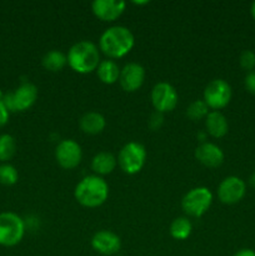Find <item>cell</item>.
Masks as SVG:
<instances>
[{
    "label": "cell",
    "instance_id": "6da1fadb",
    "mask_svg": "<svg viewBox=\"0 0 255 256\" xmlns=\"http://www.w3.org/2000/svg\"><path fill=\"white\" fill-rule=\"evenodd\" d=\"M135 39L130 29L115 25L105 30L99 39V50L110 59H120L134 48Z\"/></svg>",
    "mask_w": 255,
    "mask_h": 256
},
{
    "label": "cell",
    "instance_id": "7a4b0ae2",
    "mask_svg": "<svg viewBox=\"0 0 255 256\" xmlns=\"http://www.w3.org/2000/svg\"><path fill=\"white\" fill-rule=\"evenodd\" d=\"M74 196L82 206L94 209L102 206L108 200L109 185L102 176L88 175L75 186Z\"/></svg>",
    "mask_w": 255,
    "mask_h": 256
},
{
    "label": "cell",
    "instance_id": "3957f363",
    "mask_svg": "<svg viewBox=\"0 0 255 256\" xmlns=\"http://www.w3.org/2000/svg\"><path fill=\"white\" fill-rule=\"evenodd\" d=\"M68 65L79 74H89L100 64L99 48L92 42L82 40L72 45L68 52Z\"/></svg>",
    "mask_w": 255,
    "mask_h": 256
},
{
    "label": "cell",
    "instance_id": "277c9868",
    "mask_svg": "<svg viewBox=\"0 0 255 256\" xmlns=\"http://www.w3.org/2000/svg\"><path fill=\"white\" fill-rule=\"evenodd\" d=\"M25 234V222L18 214L5 212L0 214V245L12 248L19 244Z\"/></svg>",
    "mask_w": 255,
    "mask_h": 256
},
{
    "label": "cell",
    "instance_id": "5b68a950",
    "mask_svg": "<svg viewBox=\"0 0 255 256\" xmlns=\"http://www.w3.org/2000/svg\"><path fill=\"white\" fill-rule=\"evenodd\" d=\"M146 160V150L144 145L130 142L122 148L118 156L120 169L128 175H135L144 168Z\"/></svg>",
    "mask_w": 255,
    "mask_h": 256
},
{
    "label": "cell",
    "instance_id": "8992f818",
    "mask_svg": "<svg viewBox=\"0 0 255 256\" xmlns=\"http://www.w3.org/2000/svg\"><path fill=\"white\" fill-rule=\"evenodd\" d=\"M212 194L208 188L198 186L189 190L182 199V208L192 218H202L210 209Z\"/></svg>",
    "mask_w": 255,
    "mask_h": 256
},
{
    "label": "cell",
    "instance_id": "52a82bcc",
    "mask_svg": "<svg viewBox=\"0 0 255 256\" xmlns=\"http://www.w3.org/2000/svg\"><path fill=\"white\" fill-rule=\"evenodd\" d=\"M36 99L38 88L32 82H22L14 92L2 96V102L9 112H25L35 104Z\"/></svg>",
    "mask_w": 255,
    "mask_h": 256
},
{
    "label": "cell",
    "instance_id": "ba28073f",
    "mask_svg": "<svg viewBox=\"0 0 255 256\" xmlns=\"http://www.w3.org/2000/svg\"><path fill=\"white\" fill-rule=\"evenodd\" d=\"M204 102L212 112H219L226 106L232 96V86L222 79H214L206 85L204 90Z\"/></svg>",
    "mask_w": 255,
    "mask_h": 256
},
{
    "label": "cell",
    "instance_id": "9c48e42d",
    "mask_svg": "<svg viewBox=\"0 0 255 256\" xmlns=\"http://www.w3.org/2000/svg\"><path fill=\"white\" fill-rule=\"evenodd\" d=\"M179 96L172 85L169 82H158L154 85L152 90V102L155 112L164 114V112H170L176 108Z\"/></svg>",
    "mask_w": 255,
    "mask_h": 256
},
{
    "label": "cell",
    "instance_id": "30bf717a",
    "mask_svg": "<svg viewBox=\"0 0 255 256\" xmlns=\"http://www.w3.org/2000/svg\"><path fill=\"white\" fill-rule=\"evenodd\" d=\"M55 159L62 169H75L82 162V146L72 139H65L55 148Z\"/></svg>",
    "mask_w": 255,
    "mask_h": 256
},
{
    "label": "cell",
    "instance_id": "8fae6325",
    "mask_svg": "<svg viewBox=\"0 0 255 256\" xmlns=\"http://www.w3.org/2000/svg\"><path fill=\"white\" fill-rule=\"evenodd\" d=\"M246 192V184L244 180L238 176H228L220 182L218 188V198L222 204H238Z\"/></svg>",
    "mask_w": 255,
    "mask_h": 256
},
{
    "label": "cell",
    "instance_id": "7c38bea8",
    "mask_svg": "<svg viewBox=\"0 0 255 256\" xmlns=\"http://www.w3.org/2000/svg\"><path fill=\"white\" fill-rule=\"evenodd\" d=\"M145 80V69L138 62H129L120 70L119 82L122 90L134 92L142 88Z\"/></svg>",
    "mask_w": 255,
    "mask_h": 256
},
{
    "label": "cell",
    "instance_id": "4fadbf2b",
    "mask_svg": "<svg viewBox=\"0 0 255 256\" xmlns=\"http://www.w3.org/2000/svg\"><path fill=\"white\" fill-rule=\"evenodd\" d=\"M92 248L99 254L110 256L120 252L122 240L110 230H100L92 238Z\"/></svg>",
    "mask_w": 255,
    "mask_h": 256
},
{
    "label": "cell",
    "instance_id": "5bb4252c",
    "mask_svg": "<svg viewBox=\"0 0 255 256\" xmlns=\"http://www.w3.org/2000/svg\"><path fill=\"white\" fill-rule=\"evenodd\" d=\"M125 6L126 4L120 0H95L92 4V10L102 22H114L122 16Z\"/></svg>",
    "mask_w": 255,
    "mask_h": 256
},
{
    "label": "cell",
    "instance_id": "9a60e30c",
    "mask_svg": "<svg viewBox=\"0 0 255 256\" xmlns=\"http://www.w3.org/2000/svg\"><path fill=\"white\" fill-rule=\"evenodd\" d=\"M195 159L206 168H219L224 162V152L212 142H202L195 149Z\"/></svg>",
    "mask_w": 255,
    "mask_h": 256
},
{
    "label": "cell",
    "instance_id": "2e32d148",
    "mask_svg": "<svg viewBox=\"0 0 255 256\" xmlns=\"http://www.w3.org/2000/svg\"><path fill=\"white\" fill-rule=\"evenodd\" d=\"M79 126L84 134L88 135H98L105 129L106 126V120L104 115H102L98 112H85L80 118Z\"/></svg>",
    "mask_w": 255,
    "mask_h": 256
},
{
    "label": "cell",
    "instance_id": "e0dca14e",
    "mask_svg": "<svg viewBox=\"0 0 255 256\" xmlns=\"http://www.w3.org/2000/svg\"><path fill=\"white\" fill-rule=\"evenodd\" d=\"M205 128L209 135L216 139L224 138L229 132L226 118L220 112H209L208 116L205 118Z\"/></svg>",
    "mask_w": 255,
    "mask_h": 256
},
{
    "label": "cell",
    "instance_id": "ac0fdd59",
    "mask_svg": "<svg viewBox=\"0 0 255 256\" xmlns=\"http://www.w3.org/2000/svg\"><path fill=\"white\" fill-rule=\"evenodd\" d=\"M118 165V159L108 152H98L92 160V169L98 176L112 174Z\"/></svg>",
    "mask_w": 255,
    "mask_h": 256
},
{
    "label": "cell",
    "instance_id": "d6986e66",
    "mask_svg": "<svg viewBox=\"0 0 255 256\" xmlns=\"http://www.w3.org/2000/svg\"><path fill=\"white\" fill-rule=\"evenodd\" d=\"M96 74L100 82L106 85H112L119 80L120 68L114 60H102L96 69Z\"/></svg>",
    "mask_w": 255,
    "mask_h": 256
},
{
    "label": "cell",
    "instance_id": "ffe728a7",
    "mask_svg": "<svg viewBox=\"0 0 255 256\" xmlns=\"http://www.w3.org/2000/svg\"><path fill=\"white\" fill-rule=\"evenodd\" d=\"M42 64L49 72H56L64 69L65 65L68 64V58L60 50H50L42 56Z\"/></svg>",
    "mask_w": 255,
    "mask_h": 256
},
{
    "label": "cell",
    "instance_id": "44dd1931",
    "mask_svg": "<svg viewBox=\"0 0 255 256\" xmlns=\"http://www.w3.org/2000/svg\"><path fill=\"white\" fill-rule=\"evenodd\" d=\"M169 232L172 238H174L175 240H186L192 235V224L188 218H176L170 224Z\"/></svg>",
    "mask_w": 255,
    "mask_h": 256
},
{
    "label": "cell",
    "instance_id": "7402d4cb",
    "mask_svg": "<svg viewBox=\"0 0 255 256\" xmlns=\"http://www.w3.org/2000/svg\"><path fill=\"white\" fill-rule=\"evenodd\" d=\"M16 152V142L9 134L0 135V162H8Z\"/></svg>",
    "mask_w": 255,
    "mask_h": 256
},
{
    "label": "cell",
    "instance_id": "603a6c76",
    "mask_svg": "<svg viewBox=\"0 0 255 256\" xmlns=\"http://www.w3.org/2000/svg\"><path fill=\"white\" fill-rule=\"evenodd\" d=\"M208 114H209V108L205 104L204 100H195L186 109V116L192 122L205 119Z\"/></svg>",
    "mask_w": 255,
    "mask_h": 256
},
{
    "label": "cell",
    "instance_id": "cb8c5ba5",
    "mask_svg": "<svg viewBox=\"0 0 255 256\" xmlns=\"http://www.w3.org/2000/svg\"><path fill=\"white\" fill-rule=\"evenodd\" d=\"M18 179H19V174L15 166L10 164L0 165V184L10 186V185L16 184Z\"/></svg>",
    "mask_w": 255,
    "mask_h": 256
},
{
    "label": "cell",
    "instance_id": "d4e9b609",
    "mask_svg": "<svg viewBox=\"0 0 255 256\" xmlns=\"http://www.w3.org/2000/svg\"><path fill=\"white\" fill-rule=\"evenodd\" d=\"M239 64L246 72H252L255 69V52L252 50H244L240 54L239 58Z\"/></svg>",
    "mask_w": 255,
    "mask_h": 256
},
{
    "label": "cell",
    "instance_id": "484cf974",
    "mask_svg": "<svg viewBox=\"0 0 255 256\" xmlns=\"http://www.w3.org/2000/svg\"><path fill=\"white\" fill-rule=\"evenodd\" d=\"M244 84H245V88H246L248 92H249L250 94L255 95V70L254 72H249V74L245 76Z\"/></svg>",
    "mask_w": 255,
    "mask_h": 256
},
{
    "label": "cell",
    "instance_id": "4316f807",
    "mask_svg": "<svg viewBox=\"0 0 255 256\" xmlns=\"http://www.w3.org/2000/svg\"><path fill=\"white\" fill-rule=\"evenodd\" d=\"M9 115H10V112L8 110V108L5 106L4 102L0 100V128L6 125V122H9Z\"/></svg>",
    "mask_w": 255,
    "mask_h": 256
},
{
    "label": "cell",
    "instance_id": "83f0119b",
    "mask_svg": "<svg viewBox=\"0 0 255 256\" xmlns=\"http://www.w3.org/2000/svg\"><path fill=\"white\" fill-rule=\"evenodd\" d=\"M234 256H255V252L252 249H242L235 252Z\"/></svg>",
    "mask_w": 255,
    "mask_h": 256
},
{
    "label": "cell",
    "instance_id": "f1b7e54d",
    "mask_svg": "<svg viewBox=\"0 0 255 256\" xmlns=\"http://www.w3.org/2000/svg\"><path fill=\"white\" fill-rule=\"evenodd\" d=\"M249 184H250V186L254 188V189H255V172H252V175H250V178H249Z\"/></svg>",
    "mask_w": 255,
    "mask_h": 256
},
{
    "label": "cell",
    "instance_id": "f546056e",
    "mask_svg": "<svg viewBox=\"0 0 255 256\" xmlns=\"http://www.w3.org/2000/svg\"><path fill=\"white\" fill-rule=\"evenodd\" d=\"M250 12H252V19L255 20V2H252V8H250Z\"/></svg>",
    "mask_w": 255,
    "mask_h": 256
},
{
    "label": "cell",
    "instance_id": "4dcf8cb0",
    "mask_svg": "<svg viewBox=\"0 0 255 256\" xmlns=\"http://www.w3.org/2000/svg\"><path fill=\"white\" fill-rule=\"evenodd\" d=\"M135 5H145V4H149V2H132Z\"/></svg>",
    "mask_w": 255,
    "mask_h": 256
}]
</instances>
